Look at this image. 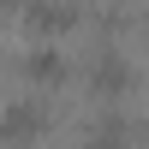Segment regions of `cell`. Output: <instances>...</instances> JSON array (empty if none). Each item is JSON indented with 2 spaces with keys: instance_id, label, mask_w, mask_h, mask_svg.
I'll return each mask as SVG.
<instances>
[{
  "instance_id": "277c9868",
  "label": "cell",
  "mask_w": 149,
  "mask_h": 149,
  "mask_svg": "<svg viewBox=\"0 0 149 149\" xmlns=\"http://www.w3.org/2000/svg\"><path fill=\"white\" fill-rule=\"evenodd\" d=\"M18 72H24V78H30V84H66V72H72V60L66 54H60V48H30V54H24L18 60Z\"/></svg>"
},
{
  "instance_id": "5b68a950",
  "label": "cell",
  "mask_w": 149,
  "mask_h": 149,
  "mask_svg": "<svg viewBox=\"0 0 149 149\" xmlns=\"http://www.w3.org/2000/svg\"><path fill=\"white\" fill-rule=\"evenodd\" d=\"M90 149H131V119H119V113H107L102 125L90 131Z\"/></svg>"
},
{
  "instance_id": "8992f818",
  "label": "cell",
  "mask_w": 149,
  "mask_h": 149,
  "mask_svg": "<svg viewBox=\"0 0 149 149\" xmlns=\"http://www.w3.org/2000/svg\"><path fill=\"white\" fill-rule=\"evenodd\" d=\"M6 6H12V0H0V18H6Z\"/></svg>"
},
{
  "instance_id": "7a4b0ae2",
  "label": "cell",
  "mask_w": 149,
  "mask_h": 149,
  "mask_svg": "<svg viewBox=\"0 0 149 149\" xmlns=\"http://www.w3.org/2000/svg\"><path fill=\"white\" fill-rule=\"evenodd\" d=\"M24 24H30V36H66L78 24V6L72 0H30L24 6Z\"/></svg>"
},
{
  "instance_id": "3957f363",
  "label": "cell",
  "mask_w": 149,
  "mask_h": 149,
  "mask_svg": "<svg viewBox=\"0 0 149 149\" xmlns=\"http://www.w3.org/2000/svg\"><path fill=\"white\" fill-rule=\"evenodd\" d=\"M90 84H95L102 95H125L131 84H137V72H131V60H125V54H113V48H102V54L90 60Z\"/></svg>"
},
{
  "instance_id": "6da1fadb",
  "label": "cell",
  "mask_w": 149,
  "mask_h": 149,
  "mask_svg": "<svg viewBox=\"0 0 149 149\" xmlns=\"http://www.w3.org/2000/svg\"><path fill=\"white\" fill-rule=\"evenodd\" d=\"M48 131V107L36 102V95H12L6 107H0V143H12V149H24V143H36Z\"/></svg>"
}]
</instances>
